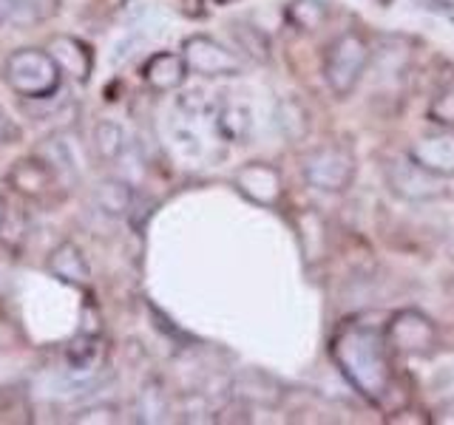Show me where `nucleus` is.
<instances>
[{"instance_id": "f257e3e1", "label": "nucleus", "mask_w": 454, "mask_h": 425, "mask_svg": "<svg viewBox=\"0 0 454 425\" xmlns=\"http://www.w3.org/2000/svg\"><path fill=\"white\" fill-rule=\"evenodd\" d=\"M333 360L355 389L380 403L392 386L389 344L375 326L349 323L333 337Z\"/></svg>"}, {"instance_id": "f03ea898", "label": "nucleus", "mask_w": 454, "mask_h": 425, "mask_svg": "<svg viewBox=\"0 0 454 425\" xmlns=\"http://www.w3.org/2000/svg\"><path fill=\"white\" fill-rule=\"evenodd\" d=\"M4 82L28 103H40V99H51L60 91L63 68L57 66L49 49L23 46L14 49L4 60Z\"/></svg>"}, {"instance_id": "7ed1b4c3", "label": "nucleus", "mask_w": 454, "mask_h": 425, "mask_svg": "<svg viewBox=\"0 0 454 425\" xmlns=\"http://www.w3.org/2000/svg\"><path fill=\"white\" fill-rule=\"evenodd\" d=\"M369 63V46L361 35H340L330 51H326V60H324V77L326 85L333 89V94L338 97H347L355 85H358L364 68Z\"/></svg>"}, {"instance_id": "20e7f679", "label": "nucleus", "mask_w": 454, "mask_h": 425, "mask_svg": "<svg viewBox=\"0 0 454 425\" xmlns=\"http://www.w3.org/2000/svg\"><path fill=\"white\" fill-rule=\"evenodd\" d=\"M304 176L312 188H318L324 193H340V190H347L355 179V159L347 148L324 145L307 153Z\"/></svg>"}, {"instance_id": "39448f33", "label": "nucleus", "mask_w": 454, "mask_h": 425, "mask_svg": "<svg viewBox=\"0 0 454 425\" xmlns=\"http://www.w3.org/2000/svg\"><path fill=\"white\" fill-rule=\"evenodd\" d=\"M182 57L188 68L199 77H236L241 74V60L224 49L219 40L207 35H191L182 42Z\"/></svg>"}, {"instance_id": "423d86ee", "label": "nucleus", "mask_w": 454, "mask_h": 425, "mask_svg": "<svg viewBox=\"0 0 454 425\" xmlns=\"http://www.w3.org/2000/svg\"><path fill=\"white\" fill-rule=\"evenodd\" d=\"M387 344L403 354H429L437 346V329L423 312L401 309L387 326Z\"/></svg>"}, {"instance_id": "0eeeda50", "label": "nucleus", "mask_w": 454, "mask_h": 425, "mask_svg": "<svg viewBox=\"0 0 454 425\" xmlns=\"http://www.w3.org/2000/svg\"><path fill=\"white\" fill-rule=\"evenodd\" d=\"M383 174H387L389 190L406 198V202H426V198L443 193V184L437 182V176L423 165H418L411 156L409 159H392Z\"/></svg>"}, {"instance_id": "6e6552de", "label": "nucleus", "mask_w": 454, "mask_h": 425, "mask_svg": "<svg viewBox=\"0 0 454 425\" xmlns=\"http://www.w3.org/2000/svg\"><path fill=\"white\" fill-rule=\"evenodd\" d=\"M233 184L241 196H247L250 202L262 207H273L281 198V174L267 162H250L241 165L233 174Z\"/></svg>"}, {"instance_id": "1a4fd4ad", "label": "nucleus", "mask_w": 454, "mask_h": 425, "mask_svg": "<svg viewBox=\"0 0 454 425\" xmlns=\"http://www.w3.org/2000/svg\"><path fill=\"white\" fill-rule=\"evenodd\" d=\"M57 179H60V174H57L54 165L43 153L18 159V162L12 165L9 174H6V182L18 193H23L26 198H43L51 190V184Z\"/></svg>"}, {"instance_id": "9d476101", "label": "nucleus", "mask_w": 454, "mask_h": 425, "mask_svg": "<svg viewBox=\"0 0 454 425\" xmlns=\"http://www.w3.org/2000/svg\"><path fill=\"white\" fill-rule=\"evenodd\" d=\"M49 54L57 60V66L63 68V74L74 77L85 82L94 71V51L89 42H82L74 35H51L46 42Z\"/></svg>"}, {"instance_id": "9b49d317", "label": "nucleus", "mask_w": 454, "mask_h": 425, "mask_svg": "<svg viewBox=\"0 0 454 425\" xmlns=\"http://www.w3.org/2000/svg\"><path fill=\"white\" fill-rule=\"evenodd\" d=\"M46 269L51 273V278H57L60 283H68L74 290H89L91 287V269L89 261H85L82 250L74 244V241H60L46 259Z\"/></svg>"}, {"instance_id": "f8f14e48", "label": "nucleus", "mask_w": 454, "mask_h": 425, "mask_svg": "<svg viewBox=\"0 0 454 425\" xmlns=\"http://www.w3.org/2000/svg\"><path fill=\"white\" fill-rule=\"evenodd\" d=\"M409 156L434 176H454V131L420 136L411 142Z\"/></svg>"}, {"instance_id": "ddd939ff", "label": "nucleus", "mask_w": 454, "mask_h": 425, "mask_svg": "<svg viewBox=\"0 0 454 425\" xmlns=\"http://www.w3.org/2000/svg\"><path fill=\"white\" fill-rule=\"evenodd\" d=\"M188 63H184L182 54H174V51H156L151 54L145 66H142V80H145L148 89L153 91H174L179 89V85L184 82V77H188Z\"/></svg>"}, {"instance_id": "4468645a", "label": "nucleus", "mask_w": 454, "mask_h": 425, "mask_svg": "<svg viewBox=\"0 0 454 425\" xmlns=\"http://www.w3.org/2000/svg\"><path fill=\"white\" fill-rule=\"evenodd\" d=\"M57 12V0H0V26H32L49 20Z\"/></svg>"}, {"instance_id": "2eb2a0df", "label": "nucleus", "mask_w": 454, "mask_h": 425, "mask_svg": "<svg viewBox=\"0 0 454 425\" xmlns=\"http://www.w3.org/2000/svg\"><path fill=\"white\" fill-rule=\"evenodd\" d=\"M63 360H66V368L71 375L91 372V368L99 363V335L77 329V335L71 337L63 349Z\"/></svg>"}, {"instance_id": "dca6fc26", "label": "nucleus", "mask_w": 454, "mask_h": 425, "mask_svg": "<svg viewBox=\"0 0 454 425\" xmlns=\"http://www.w3.org/2000/svg\"><path fill=\"white\" fill-rule=\"evenodd\" d=\"M94 205L106 216H125L134 207V188L122 179H103L94 188Z\"/></svg>"}, {"instance_id": "f3484780", "label": "nucleus", "mask_w": 454, "mask_h": 425, "mask_svg": "<svg viewBox=\"0 0 454 425\" xmlns=\"http://www.w3.org/2000/svg\"><path fill=\"white\" fill-rule=\"evenodd\" d=\"M273 120H276V131L287 139V142H298L304 139L307 131H309V117H307V108L298 103V99L287 97L276 103V111H273Z\"/></svg>"}, {"instance_id": "a211bd4d", "label": "nucleus", "mask_w": 454, "mask_h": 425, "mask_svg": "<svg viewBox=\"0 0 454 425\" xmlns=\"http://www.w3.org/2000/svg\"><path fill=\"white\" fill-rule=\"evenodd\" d=\"M94 151L103 156L106 162H117L128 151V134L120 122L114 120H99L94 125Z\"/></svg>"}, {"instance_id": "6ab92c4d", "label": "nucleus", "mask_w": 454, "mask_h": 425, "mask_svg": "<svg viewBox=\"0 0 454 425\" xmlns=\"http://www.w3.org/2000/svg\"><path fill=\"white\" fill-rule=\"evenodd\" d=\"M213 131L224 142H241L250 134V111L245 105H222L213 117Z\"/></svg>"}, {"instance_id": "aec40b11", "label": "nucleus", "mask_w": 454, "mask_h": 425, "mask_svg": "<svg viewBox=\"0 0 454 425\" xmlns=\"http://www.w3.org/2000/svg\"><path fill=\"white\" fill-rule=\"evenodd\" d=\"M231 37L236 42L239 51H245L247 57L259 63H267L270 57V40L259 26H250L247 20H233L231 23Z\"/></svg>"}, {"instance_id": "412c9836", "label": "nucleus", "mask_w": 454, "mask_h": 425, "mask_svg": "<svg viewBox=\"0 0 454 425\" xmlns=\"http://www.w3.org/2000/svg\"><path fill=\"white\" fill-rule=\"evenodd\" d=\"M287 23L298 32H316L326 20V4L324 0H290L287 4Z\"/></svg>"}, {"instance_id": "4be33fe9", "label": "nucleus", "mask_w": 454, "mask_h": 425, "mask_svg": "<svg viewBox=\"0 0 454 425\" xmlns=\"http://www.w3.org/2000/svg\"><path fill=\"white\" fill-rule=\"evenodd\" d=\"M139 417L145 422H160L165 420V394L156 382H148L139 394Z\"/></svg>"}, {"instance_id": "5701e85b", "label": "nucleus", "mask_w": 454, "mask_h": 425, "mask_svg": "<svg viewBox=\"0 0 454 425\" xmlns=\"http://www.w3.org/2000/svg\"><path fill=\"white\" fill-rule=\"evenodd\" d=\"M429 117L437 125L454 128V85H449V89H443L434 97V103L429 105Z\"/></svg>"}, {"instance_id": "b1692460", "label": "nucleus", "mask_w": 454, "mask_h": 425, "mask_svg": "<svg viewBox=\"0 0 454 425\" xmlns=\"http://www.w3.org/2000/svg\"><path fill=\"white\" fill-rule=\"evenodd\" d=\"M71 422H117V408L114 406H91L85 411H77Z\"/></svg>"}, {"instance_id": "393cba45", "label": "nucleus", "mask_w": 454, "mask_h": 425, "mask_svg": "<svg viewBox=\"0 0 454 425\" xmlns=\"http://www.w3.org/2000/svg\"><path fill=\"white\" fill-rule=\"evenodd\" d=\"M415 4L420 9H426V12L440 14V18L454 20V4H451V0H415Z\"/></svg>"}, {"instance_id": "a878e982", "label": "nucleus", "mask_w": 454, "mask_h": 425, "mask_svg": "<svg viewBox=\"0 0 454 425\" xmlns=\"http://www.w3.org/2000/svg\"><path fill=\"white\" fill-rule=\"evenodd\" d=\"M80 329L82 332H91V335H99V315H97V309H94V304H85L82 306V312H80Z\"/></svg>"}, {"instance_id": "bb28decb", "label": "nucleus", "mask_w": 454, "mask_h": 425, "mask_svg": "<svg viewBox=\"0 0 454 425\" xmlns=\"http://www.w3.org/2000/svg\"><path fill=\"white\" fill-rule=\"evenodd\" d=\"M14 136V125H12V120L6 117V111L0 108V142H6V139H12Z\"/></svg>"}, {"instance_id": "cd10ccee", "label": "nucleus", "mask_w": 454, "mask_h": 425, "mask_svg": "<svg viewBox=\"0 0 454 425\" xmlns=\"http://www.w3.org/2000/svg\"><path fill=\"white\" fill-rule=\"evenodd\" d=\"M4 219H6V202H4V196H0V227H4Z\"/></svg>"}]
</instances>
